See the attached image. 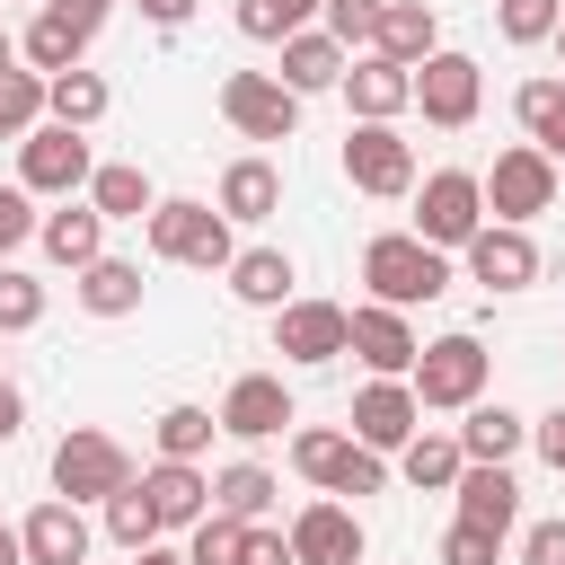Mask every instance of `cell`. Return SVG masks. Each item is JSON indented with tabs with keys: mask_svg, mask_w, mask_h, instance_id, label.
I'll list each match as a JSON object with an SVG mask.
<instances>
[{
	"mask_svg": "<svg viewBox=\"0 0 565 565\" xmlns=\"http://www.w3.org/2000/svg\"><path fill=\"white\" fill-rule=\"evenodd\" d=\"M362 282H371L380 309H424V300L450 291V256L424 247L415 230H380V238L362 247Z\"/></svg>",
	"mask_w": 565,
	"mask_h": 565,
	"instance_id": "6da1fadb",
	"label": "cell"
},
{
	"mask_svg": "<svg viewBox=\"0 0 565 565\" xmlns=\"http://www.w3.org/2000/svg\"><path fill=\"white\" fill-rule=\"evenodd\" d=\"M486 371H494V353H486L468 327H450V335H433V344L415 353L406 388H415V406H424V415H468V406L486 397Z\"/></svg>",
	"mask_w": 565,
	"mask_h": 565,
	"instance_id": "7a4b0ae2",
	"label": "cell"
},
{
	"mask_svg": "<svg viewBox=\"0 0 565 565\" xmlns=\"http://www.w3.org/2000/svg\"><path fill=\"white\" fill-rule=\"evenodd\" d=\"M150 256L159 265H194V274H230V221L212 212V203H194V194H159L150 203Z\"/></svg>",
	"mask_w": 565,
	"mask_h": 565,
	"instance_id": "3957f363",
	"label": "cell"
},
{
	"mask_svg": "<svg viewBox=\"0 0 565 565\" xmlns=\"http://www.w3.org/2000/svg\"><path fill=\"white\" fill-rule=\"evenodd\" d=\"M124 486H132V450H124L115 433L71 424V433L53 441V494H62V503H106V494H124Z\"/></svg>",
	"mask_w": 565,
	"mask_h": 565,
	"instance_id": "277c9868",
	"label": "cell"
},
{
	"mask_svg": "<svg viewBox=\"0 0 565 565\" xmlns=\"http://www.w3.org/2000/svg\"><path fill=\"white\" fill-rule=\"evenodd\" d=\"M477 230H486V185H477V168H433V177L415 185V238L441 247V256H459Z\"/></svg>",
	"mask_w": 565,
	"mask_h": 565,
	"instance_id": "5b68a950",
	"label": "cell"
},
{
	"mask_svg": "<svg viewBox=\"0 0 565 565\" xmlns=\"http://www.w3.org/2000/svg\"><path fill=\"white\" fill-rule=\"evenodd\" d=\"M477 185H486V212H494L503 230H530L539 212H556V159H547V150H530V141L494 150V168H486Z\"/></svg>",
	"mask_w": 565,
	"mask_h": 565,
	"instance_id": "8992f818",
	"label": "cell"
},
{
	"mask_svg": "<svg viewBox=\"0 0 565 565\" xmlns=\"http://www.w3.org/2000/svg\"><path fill=\"white\" fill-rule=\"evenodd\" d=\"M88 177H97L88 132H71V124H53V115H44V124L18 141V185H26V194H62V203H71Z\"/></svg>",
	"mask_w": 565,
	"mask_h": 565,
	"instance_id": "52a82bcc",
	"label": "cell"
},
{
	"mask_svg": "<svg viewBox=\"0 0 565 565\" xmlns=\"http://www.w3.org/2000/svg\"><path fill=\"white\" fill-rule=\"evenodd\" d=\"M344 177H353V194L397 203V194H415V141L397 124H353L344 132Z\"/></svg>",
	"mask_w": 565,
	"mask_h": 565,
	"instance_id": "ba28073f",
	"label": "cell"
},
{
	"mask_svg": "<svg viewBox=\"0 0 565 565\" xmlns=\"http://www.w3.org/2000/svg\"><path fill=\"white\" fill-rule=\"evenodd\" d=\"M221 115H230L247 141H291V132H300V97H291L274 71H230V79H221Z\"/></svg>",
	"mask_w": 565,
	"mask_h": 565,
	"instance_id": "9c48e42d",
	"label": "cell"
},
{
	"mask_svg": "<svg viewBox=\"0 0 565 565\" xmlns=\"http://www.w3.org/2000/svg\"><path fill=\"white\" fill-rule=\"evenodd\" d=\"M212 424H221L230 441H274V433H291V424H300V406H291V388H282V371H238Z\"/></svg>",
	"mask_w": 565,
	"mask_h": 565,
	"instance_id": "30bf717a",
	"label": "cell"
},
{
	"mask_svg": "<svg viewBox=\"0 0 565 565\" xmlns=\"http://www.w3.org/2000/svg\"><path fill=\"white\" fill-rule=\"evenodd\" d=\"M477 97H486L477 53H433V62L415 71V106H424L433 132H468V124H477Z\"/></svg>",
	"mask_w": 565,
	"mask_h": 565,
	"instance_id": "8fae6325",
	"label": "cell"
},
{
	"mask_svg": "<svg viewBox=\"0 0 565 565\" xmlns=\"http://www.w3.org/2000/svg\"><path fill=\"white\" fill-rule=\"evenodd\" d=\"M344 353H353L371 380H406L424 344H415L406 309H380V300H362V309H353V327H344Z\"/></svg>",
	"mask_w": 565,
	"mask_h": 565,
	"instance_id": "7c38bea8",
	"label": "cell"
},
{
	"mask_svg": "<svg viewBox=\"0 0 565 565\" xmlns=\"http://www.w3.org/2000/svg\"><path fill=\"white\" fill-rule=\"evenodd\" d=\"M282 539H291V565H362V521H353L335 494L300 503Z\"/></svg>",
	"mask_w": 565,
	"mask_h": 565,
	"instance_id": "4fadbf2b",
	"label": "cell"
},
{
	"mask_svg": "<svg viewBox=\"0 0 565 565\" xmlns=\"http://www.w3.org/2000/svg\"><path fill=\"white\" fill-rule=\"evenodd\" d=\"M459 256H468V282H486V291H530V282H539V238H530V230L486 221Z\"/></svg>",
	"mask_w": 565,
	"mask_h": 565,
	"instance_id": "5bb4252c",
	"label": "cell"
},
{
	"mask_svg": "<svg viewBox=\"0 0 565 565\" xmlns=\"http://www.w3.org/2000/svg\"><path fill=\"white\" fill-rule=\"evenodd\" d=\"M344 327H353V309H335V300H282L274 309V353L282 362H335Z\"/></svg>",
	"mask_w": 565,
	"mask_h": 565,
	"instance_id": "9a60e30c",
	"label": "cell"
},
{
	"mask_svg": "<svg viewBox=\"0 0 565 565\" xmlns=\"http://www.w3.org/2000/svg\"><path fill=\"white\" fill-rule=\"evenodd\" d=\"M415 433H424V406H415L406 380H371V388L353 397V441H362V450L388 459V450H406Z\"/></svg>",
	"mask_w": 565,
	"mask_h": 565,
	"instance_id": "2e32d148",
	"label": "cell"
},
{
	"mask_svg": "<svg viewBox=\"0 0 565 565\" xmlns=\"http://www.w3.org/2000/svg\"><path fill=\"white\" fill-rule=\"evenodd\" d=\"M344 106H353V124H397L406 106H415V71H397V62H380V53H362V62H344Z\"/></svg>",
	"mask_w": 565,
	"mask_h": 565,
	"instance_id": "e0dca14e",
	"label": "cell"
},
{
	"mask_svg": "<svg viewBox=\"0 0 565 565\" xmlns=\"http://www.w3.org/2000/svg\"><path fill=\"white\" fill-rule=\"evenodd\" d=\"M18 547H26V565H88V512L62 503V494H44L18 521Z\"/></svg>",
	"mask_w": 565,
	"mask_h": 565,
	"instance_id": "ac0fdd59",
	"label": "cell"
},
{
	"mask_svg": "<svg viewBox=\"0 0 565 565\" xmlns=\"http://www.w3.org/2000/svg\"><path fill=\"white\" fill-rule=\"evenodd\" d=\"M371 53H380V62H397V71H424V62L441 53V18H433V0H388V9H380Z\"/></svg>",
	"mask_w": 565,
	"mask_h": 565,
	"instance_id": "d6986e66",
	"label": "cell"
},
{
	"mask_svg": "<svg viewBox=\"0 0 565 565\" xmlns=\"http://www.w3.org/2000/svg\"><path fill=\"white\" fill-rule=\"evenodd\" d=\"M141 494H150L159 530H194V521L212 512V477H203L194 459H159V468H141Z\"/></svg>",
	"mask_w": 565,
	"mask_h": 565,
	"instance_id": "ffe728a7",
	"label": "cell"
},
{
	"mask_svg": "<svg viewBox=\"0 0 565 565\" xmlns=\"http://www.w3.org/2000/svg\"><path fill=\"white\" fill-rule=\"evenodd\" d=\"M450 441H459V459H468V468H512V450L530 441V415H512L503 397H494V406L477 397V406H468V424H459Z\"/></svg>",
	"mask_w": 565,
	"mask_h": 565,
	"instance_id": "44dd1931",
	"label": "cell"
},
{
	"mask_svg": "<svg viewBox=\"0 0 565 565\" xmlns=\"http://www.w3.org/2000/svg\"><path fill=\"white\" fill-rule=\"evenodd\" d=\"M459 521L468 530H486V539H503L512 521H521V477L512 468H459Z\"/></svg>",
	"mask_w": 565,
	"mask_h": 565,
	"instance_id": "7402d4cb",
	"label": "cell"
},
{
	"mask_svg": "<svg viewBox=\"0 0 565 565\" xmlns=\"http://www.w3.org/2000/svg\"><path fill=\"white\" fill-rule=\"evenodd\" d=\"M344 62H353V53H344L327 26H300V35H282V71H274V79H282L291 97H318V88L344 79Z\"/></svg>",
	"mask_w": 565,
	"mask_h": 565,
	"instance_id": "603a6c76",
	"label": "cell"
},
{
	"mask_svg": "<svg viewBox=\"0 0 565 565\" xmlns=\"http://www.w3.org/2000/svg\"><path fill=\"white\" fill-rule=\"evenodd\" d=\"M212 212H221V221H274V212H282V168H274V159H230Z\"/></svg>",
	"mask_w": 565,
	"mask_h": 565,
	"instance_id": "cb8c5ba5",
	"label": "cell"
},
{
	"mask_svg": "<svg viewBox=\"0 0 565 565\" xmlns=\"http://www.w3.org/2000/svg\"><path fill=\"white\" fill-rule=\"evenodd\" d=\"M18 62H26L35 79H62V71H79V62H88V35H79L71 18H53V9H35V26L18 35Z\"/></svg>",
	"mask_w": 565,
	"mask_h": 565,
	"instance_id": "d4e9b609",
	"label": "cell"
},
{
	"mask_svg": "<svg viewBox=\"0 0 565 565\" xmlns=\"http://www.w3.org/2000/svg\"><path fill=\"white\" fill-rule=\"evenodd\" d=\"M35 238H44V256H53V265H71V274L106 256V221H97L88 203H62V212H44V221H35Z\"/></svg>",
	"mask_w": 565,
	"mask_h": 565,
	"instance_id": "484cf974",
	"label": "cell"
},
{
	"mask_svg": "<svg viewBox=\"0 0 565 565\" xmlns=\"http://www.w3.org/2000/svg\"><path fill=\"white\" fill-rule=\"evenodd\" d=\"M71 291H79L88 318H132V309H141V265H132V256H97V265H79Z\"/></svg>",
	"mask_w": 565,
	"mask_h": 565,
	"instance_id": "4316f807",
	"label": "cell"
},
{
	"mask_svg": "<svg viewBox=\"0 0 565 565\" xmlns=\"http://www.w3.org/2000/svg\"><path fill=\"white\" fill-rule=\"evenodd\" d=\"M291 282H300V274H291L282 247H238V256H230V291H238L247 309H282Z\"/></svg>",
	"mask_w": 565,
	"mask_h": 565,
	"instance_id": "83f0119b",
	"label": "cell"
},
{
	"mask_svg": "<svg viewBox=\"0 0 565 565\" xmlns=\"http://www.w3.org/2000/svg\"><path fill=\"white\" fill-rule=\"evenodd\" d=\"M274 494H282V477H274L265 459H230V468L212 477V512H230V521H265Z\"/></svg>",
	"mask_w": 565,
	"mask_h": 565,
	"instance_id": "f1b7e54d",
	"label": "cell"
},
{
	"mask_svg": "<svg viewBox=\"0 0 565 565\" xmlns=\"http://www.w3.org/2000/svg\"><path fill=\"white\" fill-rule=\"evenodd\" d=\"M512 115H521V132H530V150H547V159H565V79H556V71H539V79H521V97H512Z\"/></svg>",
	"mask_w": 565,
	"mask_h": 565,
	"instance_id": "f546056e",
	"label": "cell"
},
{
	"mask_svg": "<svg viewBox=\"0 0 565 565\" xmlns=\"http://www.w3.org/2000/svg\"><path fill=\"white\" fill-rule=\"evenodd\" d=\"M150 203H159V194H150V177H141L132 159H106V168L88 177V212H97V221H150Z\"/></svg>",
	"mask_w": 565,
	"mask_h": 565,
	"instance_id": "4dcf8cb0",
	"label": "cell"
},
{
	"mask_svg": "<svg viewBox=\"0 0 565 565\" xmlns=\"http://www.w3.org/2000/svg\"><path fill=\"white\" fill-rule=\"evenodd\" d=\"M459 468H468V459H459V441H450V433H415V441L397 450V477H406L415 494H450V486H459Z\"/></svg>",
	"mask_w": 565,
	"mask_h": 565,
	"instance_id": "1f68e13d",
	"label": "cell"
},
{
	"mask_svg": "<svg viewBox=\"0 0 565 565\" xmlns=\"http://www.w3.org/2000/svg\"><path fill=\"white\" fill-rule=\"evenodd\" d=\"M44 115L53 124H71V132H88L97 115H106V79L79 62V71H62V79H44Z\"/></svg>",
	"mask_w": 565,
	"mask_h": 565,
	"instance_id": "d6a6232c",
	"label": "cell"
},
{
	"mask_svg": "<svg viewBox=\"0 0 565 565\" xmlns=\"http://www.w3.org/2000/svg\"><path fill=\"white\" fill-rule=\"evenodd\" d=\"M212 406H159V424H150V441H159V459H203L212 450Z\"/></svg>",
	"mask_w": 565,
	"mask_h": 565,
	"instance_id": "836d02e7",
	"label": "cell"
},
{
	"mask_svg": "<svg viewBox=\"0 0 565 565\" xmlns=\"http://www.w3.org/2000/svg\"><path fill=\"white\" fill-rule=\"evenodd\" d=\"M230 18H238L247 44H282V35H300V26L318 18V0H238Z\"/></svg>",
	"mask_w": 565,
	"mask_h": 565,
	"instance_id": "e575fe53",
	"label": "cell"
},
{
	"mask_svg": "<svg viewBox=\"0 0 565 565\" xmlns=\"http://www.w3.org/2000/svg\"><path fill=\"white\" fill-rule=\"evenodd\" d=\"M106 539H115V547H132V556H141V547L159 539V512H150V494H141V477H132L124 494H106Z\"/></svg>",
	"mask_w": 565,
	"mask_h": 565,
	"instance_id": "d590c367",
	"label": "cell"
},
{
	"mask_svg": "<svg viewBox=\"0 0 565 565\" xmlns=\"http://www.w3.org/2000/svg\"><path fill=\"white\" fill-rule=\"evenodd\" d=\"M247 530H256V521H230V512H203V521L185 530V565H238V547H247Z\"/></svg>",
	"mask_w": 565,
	"mask_h": 565,
	"instance_id": "8d00e7d4",
	"label": "cell"
},
{
	"mask_svg": "<svg viewBox=\"0 0 565 565\" xmlns=\"http://www.w3.org/2000/svg\"><path fill=\"white\" fill-rule=\"evenodd\" d=\"M44 124V79L35 71H0V141H26Z\"/></svg>",
	"mask_w": 565,
	"mask_h": 565,
	"instance_id": "74e56055",
	"label": "cell"
},
{
	"mask_svg": "<svg viewBox=\"0 0 565 565\" xmlns=\"http://www.w3.org/2000/svg\"><path fill=\"white\" fill-rule=\"evenodd\" d=\"M380 486H388V459H380V450H362V441L344 433V450H335V468H327V486H318V494H380Z\"/></svg>",
	"mask_w": 565,
	"mask_h": 565,
	"instance_id": "f35d334b",
	"label": "cell"
},
{
	"mask_svg": "<svg viewBox=\"0 0 565 565\" xmlns=\"http://www.w3.org/2000/svg\"><path fill=\"white\" fill-rule=\"evenodd\" d=\"M556 18H565V0H494L503 44H547V35H556Z\"/></svg>",
	"mask_w": 565,
	"mask_h": 565,
	"instance_id": "ab89813d",
	"label": "cell"
},
{
	"mask_svg": "<svg viewBox=\"0 0 565 565\" xmlns=\"http://www.w3.org/2000/svg\"><path fill=\"white\" fill-rule=\"evenodd\" d=\"M26 327H44V282L0 265V335H26Z\"/></svg>",
	"mask_w": 565,
	"mask_h": 565,
	"instance_id": "60d3db41",
	"label": "cell"
},
{
	"mask_svg": "<svg viewBox=\"0 0 565 565\" xmlns=\"http://www.w3.org/2000/svg\"><path fill=\"white\" fill-rule=\"evenodd\" d=\"M380 9H388V0H318V18H327V35H335L344 53L380 35Z\"/></svg>",
	"mask_w": 565,
	"mask_h": 565,
	"instance_id": "b9f144b4",
	"label": "cell"
},
{
	"mask_svg": "<svg viewBox=\"0 0 565 565\" xmlns=\"http://www.w3.org/2000/svg\"><path fill=\"white\" fill-rule=\"evenodd\" d=\"M335 450H344V433H327V424H300V433H291V468H300L309 486H327Z\"/></svg>",
	"mask_w": 565,
	"mask_h": 565,
	"instance_id": "7bdbcfd3",
	"label": "cell"
},
{
	"mask_svg": "<svg viewBox=\"0 0 565 565\" xmlns=\"http://www.w3.org/2000/svg\"><path fill=\"white\" fill-rule=\"evenodd\" d=\"M35 221H44V212H35V194H26V185H0V265L35 238Z\"/></svg>",
	"mask_w": 565,
	"mask_h": 565,
	"instance_id": "ee69618b",
	"label": "cell"
},
{
	"mask_svg": "<svg viewBox=\"0 0 565 565\" xmlns=\"http://www.w3.org/2000/svg\"><path fill=\"white\" fill-rule=\"evenodd\" d=\"M494 556H503V539H486V530H468V521L441 530V565H494Z\"/></svg>",
	"mask_w": 565,
	"mask_h": 565,
	"instance_id": "f6af8a7d",
	"label": "cell"
},
{
	"mask_svg": "<svg viewBox=\"0 0 565 565\" xmlns=\"http://www.w3.org/2000/svg\"><path fill=\"white\" fill-rule=\"evenodd\" d=\"M521 565H565V521H530L521 530Z\"/></svg>",
	"mask_w": 565,
	"mask_h": 565,
	"instance_id": "bcb514c9",
	"label": "cell"
},
{
	"mask_svg": "<svg viewBox=\"0 0 565 565\" xmlns=\"http://www.w3.org/2000/svg\"><path fill=\"white\" fill-rule=\"evenodd\" d=\"M530 450H539V459H547V468L565 477V406H547V415L530 424Z\"/></svg>",
	"mask_w": 565,
	"mask_h": 565,
	"instance_id": "7dc6e473",
	"label": "cell"
},
{
	"mask_svg": "<svg viewBox=\"0 0 565 565\" xmlns=\"http://www.w3.org/2000/svg\"><path fill=\"white\" fill-rule=\"evenodd\" d=\"M238 565H291V539H282V530H247Z\"/></svg>",
	"mask_w": 565,
	"mask_h": 565,
	"instance_id": "c3c4849f",
	"label": "cell"
},
{
	"mask_svg": "<svg viewBox=\"0 0 565 565\" xmlns=\"http://www.w3.org/2000/svg\"><path fill=\"white\" fill-rule=\"evenodd\" d=\"M44 9H53V18H71V26H79V35H97V26H106V9H115V0H44Z\"/></svg>",
	"mask_w": 565,
	"mask_h": 565,
	"instance_id": "681fc988",
	"label": "cell"
},
{
	"mask_svg": "<svg viewBox=\"0 0 565 565\" xmlns=\"http://www.w3.org/2000/svg\"><path fill=\"white\" fill-rule=\"evenodd\" d=\"M194 9H203V0H141V18H150V26H185Z\"/></svg>",
	"mask_w": 565,
	"mask_h": 565,
	"instance_id": "f907efd6",
	"label": "cell"
},
{
	"mask_svg": "<svg viewBox=\"0 0 565 565\" xmlns=\"http://www.w3.org/2000/svg\"><path fill=\"white\" fill-rule=\"evenodd\" d=\"M132 565H185V547H159V539H150V547L132 556Z\"/></svg>",
	"mask_w": 565,
	"mask_h": 565,
	"instance_id": "816d5d0a",
	"label": "cell"
},
{
	"mask_svg": "<svg viewBox=\"0 0 565 565\" xmlns=\"http://www.w3.org/2000/svg\"><path fill=\"white\" fill-rule=\"evenodd\" d=\"M0 565H26V547H18V530L0 521Z\"/></svg>",
	"mask_w": 565,
	"mask_h": 565,
	"instance_id": "f5cc1de1",
	"label": "cell"
},
{
	"mask_svg": "<svg viewBox=\"0 0 565 565\" xmlns=\"http://www.w3.org/2000/svg\"><path fill=\"white\" fill-rule=\"evenodd\" d=\"M0 71H18V35L9 26H0Z\"/></svg>",
	"mask_w": 565,
	"mask_h": 565,
	"instance_id": "db71d44e",
	"label": "cell"
},
{
	"mask_svg": "<svg viewBox=\"0 0 565 565\" xmlns=\"http://www.w3.org/2000/svg\"><path fill=\"white\" fill-rule=\"evenodd\" d=\"M547 44H556V62H565V18H556V35H547Z\"/></svg>",
	"mask_w": 565,
	"mask_h": 565,
	"instance_id": "11a10c76",
	"label": "cell"
},
{
	"mask_svg": "<svg viewBox=\"0 0 565 565\" xmlns=\"http://www.w3.org/2000/svg\"><path fill=\"white\" fill-rule=\"evenodd\" d=\"M0 397H9V380H0Z\"/></svg>",
	"mask_w": 565,
	"mask_h": 565,
	"instance_id": "9f6ffc18",
	"label": "cell"
}]
</instances>
